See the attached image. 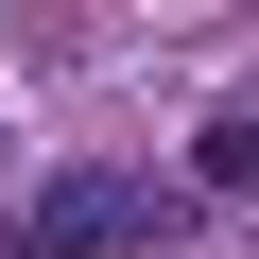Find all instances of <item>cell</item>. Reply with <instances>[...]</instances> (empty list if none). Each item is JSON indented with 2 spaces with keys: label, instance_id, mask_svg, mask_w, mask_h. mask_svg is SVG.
<instances>
[{
  "label": "cell",
  "instance_id": "7a4b0ae2",
  "mask_svg": "<svg viewBox=\"0 0 259 259\" xmlns=\"http://www.w3.org/2000/svg\"><path fill=\"white\" fill-rule=\"evenodd\" d=\"M190 190H225V207H259V104H225L207 139H190Z\"/></svg>",
  "mask_w": 259,
  "mask_h": 259
},
{
  "label": "cell",
  "instance_id": "6da1fadb",
  "mask_svg": "<svg viewBox=\"0 0 259 259\" xmlns=\"http://www.w3.org/2000/svg\"><path fill=\"white\" fill-rule=\"evenodd\" d=\"M0 225H18V259H156L190 207H173L156 173H52L35 207H0Z\"/></svg>",
  "mask_w": 259,
  "mask_h": 259
}]
</instances>
